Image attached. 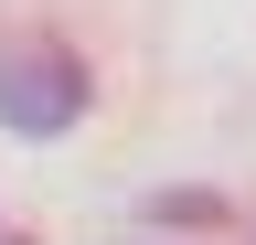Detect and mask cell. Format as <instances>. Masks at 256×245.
Instances as JSON below:
<instances>
[{"instance_id":"obj_1","label":"cell","mask_w":256,"mask_h":245,"mask_svg":"<svg viewBox=\"0 0 256 245\" xmlns=\"http://www.w3.org/2000/svg\"><path fill=\"white\" fill-rule=\"evenodd\" d=\"M75 117H86V64L64 43H11V53H0V128L64 139Z\"/></svg>"}]
</instances>
